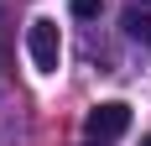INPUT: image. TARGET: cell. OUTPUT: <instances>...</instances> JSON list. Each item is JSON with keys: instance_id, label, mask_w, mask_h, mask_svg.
<instances>
[{"instance_id": "cell-1", "label": "cell", "mask_w": 151, "mask_h": 146, "mask_svg": "<svg viewBox=\"0 0 151 146\" xmlns=\"http://www.w3.org/2000/svg\"><path fill=\"white\" fill-rule=\"evenodd\" d=\"M26 52H31V68L37 73H58L63 68V37H58V21H31L26 26Z\"/></svg>"}, {"instance_id": "cell-2", "label": "cell", "mask_w": 151, "mask_h": 146, "mask_svg": "<svg viewBox=\"0 0 151 146\" xmlns=\"http://www.w3.org/2000/svg\"><path fill=\"white\" fill-rule=\"evenodd\" d=\"M83 131H89V141H120V136L130 131V104H120V99L94 104L89 120H83Z\"/></svg>"}, {"instance_id": "cell-3", "label": "cell", "mask_w": 151, "mask_h": 146, "mask_svg": "<svg viewBox=\"0 0 151 146\" xmlns=\"http://www.w3.org/2000/svg\"><path fill=\"white\" fill-rule=\"evenodd\" d=\"M120 26H125V37H130V42H141V47H151V16L141 11V5H130V11L120 16Z\"/></svg>"}, {"instance_id": "cell-4", "label": "cell", "mask_w": 151, "mask_h": 146, "mask_svg": "<svg viewBox=\"0 0 151 146\" xmlns=\"http://www.w3.org/2000/svg\"><path fill=\"white\" fill-rule=\"evenodd\" d=\"M68 11H73L78 21H94V16L104 11V0H68Z\"/></svg>"}, {"instance_id": "cell-5", "label": "cell", "mask_w": 151, "mask_h": 146, "mask_svg": "<svg viewBox=\"0 0 151 146\" xmlns=\"http://www.w3.org/2000/svg\"><path fill=\"white\" fill-rule=\"evenodd\" d=\"M0 68H5V31H0Z\"/></svg>"}, {"instance_id": "cell-6", "label": "cell", "mask_w": 151, "mask_h": 146, "mask_svg": "<svg viewBox=\"0 0 151 146\" xmlns=\"http://www.w3.org/2000/svg\"><path fill=\"white\" fill-rule=\"evenodd\" d=\"M141 146H151V136H146V141H141Z\"/></svg>"}, {"instance_id": "cell-7", "label": "cell", "mask_w": 151, "mask_h": 146, "mask_svg": "<svg viewBox=\"0 0 151 146\" xmlns=\"http://www.w3.org/2000/svg\"><path fill=\"white\" fill-rule=\"evenodd\" d=\"M141 5H151V0H141Z\"/></svg>"}]
</instances>
